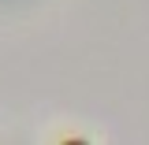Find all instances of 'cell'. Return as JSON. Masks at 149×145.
<instances>
[]
</instances>
